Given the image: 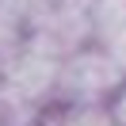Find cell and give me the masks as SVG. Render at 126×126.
<instances>
[{"mask_svg":"<svg viewBox=\"0 0 126 126\" xmlns=\"http://www.w3.org/2000/svg\"><path fill=\"white\" fill-rule=\"evenodd\" d=\"M111 54H118V57H122V61H126V34H122V38L115 42V46H111Z\"/></svg>","mask_w":126,"mask_h":126,"instance_id":"6","label":"cell"},{"mask_svg":"<svg viewBox=\"0 0 126 126\" xmlns=\"http://www.w3.org/2000/svg\"><path fill=\"white\" fill-rule=\"evenodd\" d=\"M57 73H61V57H57L54 50H46L42 42H34V38H27V34H23V42H19V50L8 57L0 80L12 84L16 92H23L27 99L50 107V99H54V84H57Z\"/></svg>","mask_w":126,"mask_h":126,"instance_id":"2","label":"cell"},{"mask_svg":"<svg viewBox=\"0 0 126 126\" xmlns=\"http://www.w3.org/2000/svg\"><path fill=\"white\" fill-rule=\"evenodd\" d=\"M111 115H115L118 126H126V80H122V88L111 95Z\"/></svg>","mask_w":126,"mask_h":126,"instance_id":"5","label":"cell"},{"mask_svg":"<svg viewBox=\"0 0 126 126\" xmlns=\"http://www.w3.org/2000/svg\"><path fill=\"white\" fill-rule=\"evenodd\" d=\"M126 80V61L107 46H84L61 61L50 103H111Z\"/></svg>","mask_w":126,"mask_h":126,"instance_id":"1","label":"cell"},{"mask_svg":"<svg viewBox=\"0 0 126 126\" xmlns=\"http://www.w3.org/2000/svg\"><path fill=\"white\" fill-rule=\"evenodd\" d=\"M42 103L27 99L23 92H16L12 84L0 80V126H38L42 118Z\"/></svg>","mask_w":126,"mask_h":126,"instance_id":"4","label":"cell"},{"mask_svg":"<svg viewBox=\"0 0 126 126\" xmlns=\"http://www.w3.org/2000/svg\"><path fill=\"white\" fill-rule=\"evenodd\" d=\"M126 34V0H92V42L115 46Z\"/></svg>","mask_w":126,"mask_h":126,"instance_id":"3","label":"cell"}]
</instances>
